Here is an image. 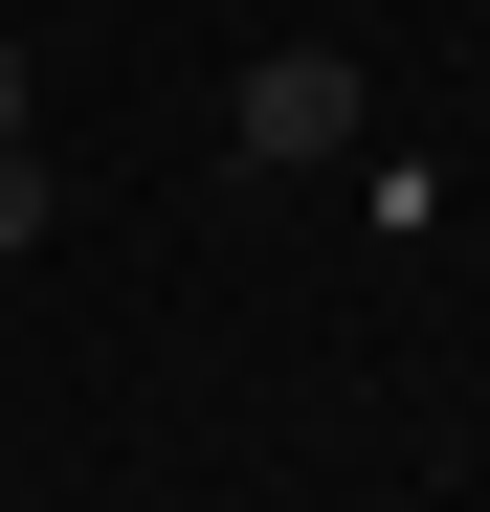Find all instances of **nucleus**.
Here are the masks:
<instances>
[{"instance_id": "1", "label": "nucleus", "mask_w": 490, "mask_h": 512, "mask_svg": "<svg viewBox=\"0 0 490 512\" xmlns=\"http://www.w3.org/2000/svg\"><path fill=\"white\" fill-rule=\"evenodd\" d=\"M223 156L245 179H312V156H357V45H268L223 90Z\"/></svg>"}, {"instance_id": "2", "label": "nucleus", "mask_w": 490, "mask_h": 512, "mask_svg": "<svg viewBox=\"0 0 490 512\" xmlns=\"http://www.w3.org/2000/svg\"><path fill=\"white\" fill-rule=\"evenodd\" d=\"M45 223H67V201H45V156H23V134H0V268H23V245H45Z\"/></svg>"}, {"instance_id": "3", "label": "nucleus", "mask_w": 490, "mask_h": 512, "mask_svg": "<svg viewBox=\"0 0 490 512\" xmlns=\"http://www.w3.org/2000/svg\"><path fill=\"white\" fill-rule=\"evenodd\" d=\"M0 134H23V45H0Z\"/></svg>"}]
</instances>
